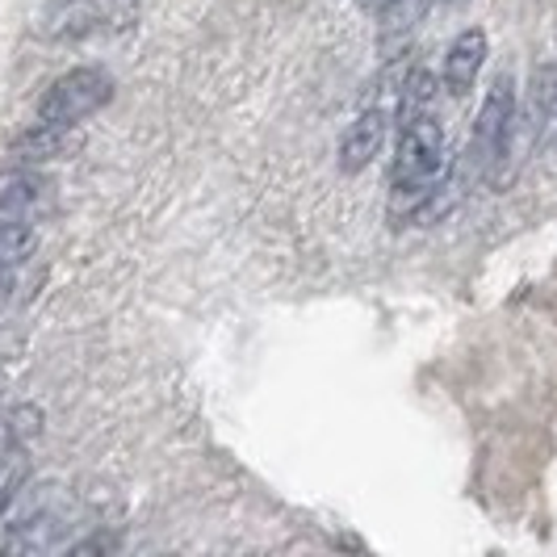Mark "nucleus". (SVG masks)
Instances as JSON below:
<instances>
[{"label":"nucleus","mask_w":557,"mask_h":557,"mask_svg":"<svg viewBox=\"0 0 557 557\" xmlns=\"http://www.w3.org/2000/svg\"><path fill=\"white\" fill-rule=\"evenodd\" d=\"M436 4H453V0H436Z\"/></svg>","instance_id":"14"},{"label":"nucleus","mask_w":557,"mask_h":557,"mask_svg":"<svg viewBox=\"0 0 557 557\" xmlns=\"http://www.w3.org/2000/svg\"><path fill=\"white\" fill-rule=\"evenodd\" d=\"M110 26V9L101 0H59L47 9L42 17V34L47 38H59V42H72V38H88L97 29Z\"/></svg>","instance_id":"8"},{"label":"nucleus","mask_w":557,"mask_h":557,"mask_svg":"<svg viewBox=\"0 0 557 557\" xmlns=\"http://www.w3.org/2000/svg\"><path fill=\"white\" fill-rule=\"evenodd\" d=\"M72 520H76L72 503L63 499V495H47V499H38L34 507H26V511L9 524L4 549H13V554H47V549L63 545Z\"/></svg>","instance_id":"3"},{"label":"nucleus","mask_w":557,"mask_h":557,"mask_svg":"<svg viewBox=\"0 0 557 557\" xmlns=\"http://www.w3.org/2000/svg\"><path fill=\"white\" fill-rule=\"evenodd\" d=\"M386 135H391L386 110L357 113V122H352V126L344 131V139H339V172H348V176H352V172H364V168L382 156Z\"/></svg>","instance_id":"7"},{"label":"nucleus","mask_w":557,"mask_h":557,"mask_svg":"<svg viewBox=\"0 0 557 557\" xmlns=\"http://www.w3.org/2000/svg\"><path fill=\"white\" fill-rule=\"evenodd\" d=\"M4 289H9V281H4V269H0V298H4Z\"/></svg>","instance_id":"13"},{"label":"nucleus","mask_w":557,"mask_h":557,"mask_svg":"<svg viewBox=\"0 0 557 557\" xmlns=\"http://www.w3.org/2000/svg\"><path fill=\"white\" fill-rule=\"evenodd\" d=\"M441 84H436V72H428L423 63H416L407 76H403V88H398V110H394V126H403V122H416V117H428V113H436V92Z\"/></svg>","instance_id":"9"},{"label":"nucleus","mask_w":557,"mask_h":557,"mask_svg":"<svg viewBox=\"0 0 557 557\" xmlns=\"http://www.w3.org/2000/svg\"><path fill=\"white\" fill-rule=\"evenodd\" d=\"M511 126H516V81L503 72L491 84L482 110H478L474 135H470V164L478 176H491L503 164V156L511 151Z\"/></svg>","instance_id":"2"},{"label":"nucleus","mask_w":557,"mask_h":557,"mask_svg":"<svg viewBox=\"0 0 557 557\" xmlns=\"http://www.w3.org/2000/svg\"><path fill=\"white\" fill-rule=\"evenodd\" d=\"M491 55V42H486V29H461L453 42H448L445 72H441V88L448 97H466L474 88L482 63Z\"/></svg>","instance_id":"6"},{"label":"nucleus","mask_w":557,"mask_h":557,"mask_svg":"<svg viewBox=\"0 0 557 557\" xmlns=\"http://www.w3.org/2000/svg\"><path fill=\"white\" fill-rule=\"evenodd\" d=\"M76 147H81V135H76V126H63V122H42L38 117V126H29L22 131L13 147H9V156L17 160V164H55V160H67V156H76Z\"/></svg>","instance_id":"5"},{"label":"nucleus","mask_w":557,"mask_h":557,"mask_svg":"<svg viewBox=\"0 0 557 557\" xmlns=\"http://www.w3.org/2000/svg\"><path fill=\"white\" fill-rule=\"evenodd\" d=\"M55 201V185L34 172L29 164L4 168L0 172V214L9 219H26V223H38Z\"/></svg>","instance_id":"4"},{"label":"nucleus","mask_w":557,"mask_h":557,"mask_svg":"<svg viewBox=\"0 0 557 557\" xmlns=\"http://www.w3.org/2000/svg\"><path fill=\"white\" fill-rule=\"evenodd\" d=\"M361 4L369 9V13H386V9H394L398 0H361Z\"/></svg>","instance_id":"12"},{"label":"nucleus","mask_w":557,"mask_h":557,"mask_svg":"<svg viewBox=\"0 0 557 557\" xmlns=\"http://www.w3.org/2000/svg\"><path fill=\"white\" fill-rule=\"evenodd\" d=\"M38 248V231L26 219H9L0 214V269H17L26 264L29 256Z\"/></svg>","instance_id":"10"},{"label":"nucleus","mask_w":557,"mask_h":557,"mask_svg":"<svg viewBox=\"0 0 557 557\" xmlns=\"http://www.w3.org/2000/svg\"><path fill=\"white\" fill-rule=\"evenodd\" d=\"M113 101V76L106 67H72L59 81L47 84V92L38 97V117L42 122H63V126H81L97 110H106Z\"/></svg>","instance_id":"1"},{"label":"nucleus","mask_w":557,"mask_h":557,"mask_svg":"<svg viewBox=\"0 0 557 557\" xmlns=\"http://www.w3.org/2000/svg\"><path fill=\"white\" fill-rule=\"evenodd\" d=\"M29 482V457L22 445H4L0 448V516L22 499Z\"/></svg>","instance_id":"11"}]
</instances>
